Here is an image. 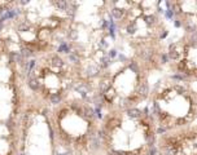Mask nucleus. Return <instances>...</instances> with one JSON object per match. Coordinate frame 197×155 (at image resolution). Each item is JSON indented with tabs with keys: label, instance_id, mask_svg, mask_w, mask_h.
<instances>
[{
	"label": "nucleus",
	"instance_id": "obj_7",
	"mask_svg": "<svg viewBox=\"0 0 197 155\" xmlns=\"http://www.w3.org/2000/svg\"><path fill=\"white\" fill-rule=\"evenodd\" d=\"M165 16H166V18H169V20H173L175 17L173 9H165Z\"/></svg>",
	"mask_w": 197,
	"mask_h": 155
},
{
	"label": "nucleus",
	"instance_id": "obj_3",
	"mask_svg": "<svg viewBox=\"0 0 197 155\" xmlns=\"http://www.w3.org/2000/svg\"><path fill=\"white\" fill-rule=\"evenodd\" d=\"M49 110L29 96L21 122L18 155H57Z\"/></svg>",
	"mask_w": 197,
	"mask_h": 155
},
{
	"label": "nucleus",
	"instance_id": "obj_2",
	"mask_svg": "<svg viewBox=\"0 0 197 155\" xmlns=\"http://www.w3.org/2000/svg\"><path fill=\"white\" fill-rule=\"evenodd\" d=\"M25 83L33 100L53 109L70 97L78 78L65 56L51 52L27 61Z\"/></svg>",
	"mask_w": 197,
	"mask_h": 155
},
{
	"label": "nucleus",
	"instance_id": "obj_8",
	"mask_svg": "<svg viewBox=\"0 0 197 155\" xmlns=\"http://www.w3.org/2000/svg\"><path fill=\"white\" fill-rule=\"evenodd\" d=\"M195 78H196V80H197V74H195Z\"/></svg>",
	"mask_w": 197,
	"mask_h": 155
},
{
	"label": "nucleus",
	"instance_id": "obj_1",
	"mask_svg": "<svg viewBox=\"0 0 197 155\" xmlns=\"http://www.w3.org/2000/svg\"><path fill=\"white\" fill-rule=\"evenodd\" d=\"M78 8L79 3L64 0L17 1L14 14L5 21L3 31L14 43L21 56L30 61L57 52L65 43Z\"/></svg>",
	"mask_w": 197,
	"mask_h": 155
},
{
	"label": "nucleus",
	"instance_id": "obj_5",
	"mask_svg": "<svg viewBox=\"0 0 197 155\" xmlns=\"http://www.w3.org/2000/svg\"><path fill=\"white\" fill-rule=\"evenodd\" d=\"M170 61L169 56H167V52H162V53L160 54V62L162 63V65H165V63H167Z\"/></svg>",
	"mask_w": 197,
	"mask_h": 155
},
{
	"label": "nucleus",
	"instance_id": "obj_4",
	"mask_svg": "<svg viewBox=\"0 0 197 155\" xmlns=\"http://www.w3.org/2000/svg\"><path fill=\"white\" fill-rule=\"evenodd\" d=\"M12 1H0V31L4 27L5 21L8 20V10Z\"/></svg>",
	"mask_w": 197,
	"mask_h": 155
},
{
	"label": "nucleus",
	"instance_id": "obj_6",
	"mask_svg": "<svg viewBox=\"0 0 197 155\" xmlns=\"http://www.w3.org/2000/svg\"><path fill=\"white\" fill-rule=\"evenodd\" d=\"M174 26L175 27H183V20H182V17H175Z\"/></svg>",
	"mask_w": 197,
	"mask_h": 155
}]
</instances>
